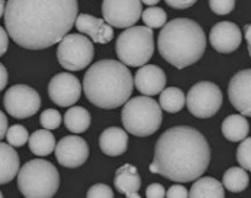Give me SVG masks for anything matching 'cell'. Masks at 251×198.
<instances>
[{
  "label": "cell",
  "mask_w": 251,
  "mask_h": 198,
  "mask_svg": "<svg viewBox=\"0 0 251 198\" xmlns=\"http://www.w3.org/2000/svg\"><path fill=\"white\" fill-rule=\"evenodd\" d=\"M103 20L118 28H128L136 25L142 16L141 0H103Z\"/></svg>",
  "instance_id": "cell-11"
},
{
  "label": "cell",
  "mask_w": 251,
  "mask_h": 198,
  "mask_svg": "<svg viewBox=\"0 0 251 198\" xmlns=\"http://www.w3.org/2000/svg\"><path fill=\"white\" fill-rule=\"evenodd\" d=\"M249 48V54H250V57H251V47H248Z\"/></svg>",
  "instance_id": "cell-42"
},
{
  "label": "cell",
  "mask_w": 251,
  "mask_h": 198,
  "mask_svg": "<svg viewBox=\"0 0 251 198\" xmlns=\"http://www.w3.org/2000/svg\"><path fill=\"white\" fill-rule=\"evenodd\" d=\"M64 123L73 133H84L90 127L91 116L86 108L81 106H73L64 115Z\"/></svg>",
  "instance_id": "cell-24"
},
{
  "label": "cell",
  "mask_w": 251,
  "mask_h": 198,
  "mask_svg": "<svg viewBox=\"0 0 251 198\" xmlns=\"http://www.w3.org/2000/svg\"><path fill=\"white\" fill-rule=\"evenodd\" d=\"M188 111L197 118H209L216 115L223 103V95L218 85L201 81L190 89L186 98Z\"/></svg>",
  "instance_id": "cell-9"
},
{
  "label": "cell",
  "mask_w": 251,
  "mask_h": 198,
  "mask_svg": "<svg viewBox=\"0 0 251 198\" xmlns=\"http://www.w3.org/2000/svg\"><path fill=\"white\" fill-rule=\"evenodd\" d=\"M55 158L64 168L75 169L84 165L89 158V146L83 138L67 136L58 142L55 147Z\"/></svg>",
  "instance_id": "cell-13"
},
{
  "label": "cell",
  "mask_w": 251,
  "mask_h": 198,
  "mask_svg": "<svg viewBox=\"0 0 251 198\" xmlns=\"http://www.w3.org/2000/svg\"><path fill=\"white\" fill-rule=\"evenodd\" d=\"M146 195L149 198H161L165 197L166 192L163 185H160V183H151V185L147 187Z\"/></svg>",
  "instance_id": "cell-33"
},
{
  "label": "cell",
  "mask_w": 251,
  "mask_h": 198,
  "mask_svg": "<svg viewBox=\"0 0 251 198\" xmlns=\"http://www.w3.org/2000/svg\"><path fill=\"white\" fill-rule=\"evenodd\" d=\"M244 33H245V40L248 42V47H251V24L245 25L244 27Z\"/></svg>",
  "instance_id": "cell-39"
},
{
  "label": "cell",
  "mask_w": 251,
  "mask_h": 198,
  "mask_svg": "<svg viewBox=\"0 0 251 198\" xmlns=\"http://www.w3.org/2000/svg\"><path fill=\"white\" fill-rule=\"evenodd\" d=\"M142 19H143V23L146 24L147 27L160 28L166 24L168 15H166L165 10L155 6V8L146 9L142 13Z\"/></svg>",
  "instance_id": "cell-27"
},
{
  "label": "cell",
  "mask_w": 251,
  "mask_h": 198,
  "mask_svg": "<svg viewBox=\"0 0 251 198\" xmlns=\"http://www.w3.org/2000/svg\"><path fill=\"white\" fill-rule=\"evenodd\" d=\"M134 80L122 62L103 59L94 63L84 75V93L93 105L113 110L129 100Z\"/></svg>",
  "instance_id": "cell-3"
},
{
  "label": "cell",
  "mask_w": 251,
  "mask_h": 198,
  "mask_svg": "<svg viewBox=\"0 0 251 198\" xmlns=\"http://www.w3.org/2000/svg\"><path fill=\"white\" fill-rule=\"evenodd\" d=\"M76 30L81 33L90 36L91 40L96 43H105L111 42L113 38L112 26L108 25L103 19L95 18L89 14H80L75 20Z\"/></svg>",
  "instance_id": "cell-17"
},
{
  "label": "cell",
  "mask_w": 251,
  "mask_h": 198,
  "mask_svg": "<svg viewBox=\"0 0 251 198\" xmlns=\"http://www.w3.org/2000/svg\"><path fill=\"white\" fill-rule=\"evenodd\" d=\"M133 80L139 93L146 96H153L165 89L166 75L158 65L144 64L137 71Z\"/></svg>",
  "instance_id": "cell-16"
},
{
  "label": "cell",
  "mask_w": 251,
  "mask_h": 198,
  "mask_svg": "<svg viewBox=\"0 0 251 198\" xmlns=\"http://www.w3.org/2000/svg\"><path fill=\"white\" fill-rule=\"evenodd\" d=\"M250 125L243 115H230L222 123V133L229 142H241L248 137Z\"/></svg>",
  "instance_id": "cell-21"
},
{
  "label": "cell",
  "mask_w": 251,
  "mask_h": 198,
  "mask_svg": "<svg viewBox=\"0 0 251 198\" xmlns=\"http://www.w3.org/2000/svg\"><path fill=\"white\" fill-rule=\"evenodd\" d=\"M211 161V148L196 128L176 125L165 130L155 144L149 171L175 182L201 177Z\"/></svg>",
  "instance_id": "cell-2"
},
{
  "label": "cell",
  "mask_w": 251,
  "mask_h": 198,
  "mask_svg": "<svg viewBox=\"0 0 251 198\" xmlns=\"http://www.w3.org/2000/svg\"><path fill=\"white\" fill-rule=\"evenodd\" d=\"M3 197V192H1V191H0V198Z\"/></svg>",
  "instance_id": "cell-43"
},
{
  "label": "cell",
  "mask_w": 251,
  "mask_h": 198,
  "mask_svg": "<svg viewBox=\"0 0 251 198\" xmlns=\"http://www.w3.org/2000/svg\"><path fill=\"white\" fill-rule=\"evenodd\" d=\"M188 197H226L224 186L213 177H201L192 185Z\"/></svg>",
  "instance_id": "cell-23"
},
{
  "label": "cell",
  "mask_w": 251,
  "mask_h": 198,
  "mask_svg": "<svg viewBox=\"0 0 251 198\" xmlns=\"http://www.w3.org/2000/svg\"><path fill=\"white\" fill-rule=\"evenodd\" d=\"M9 47V33L0 26V57L5 54Z\"/></svg>",
  "instance_id": "cell-36"
},
{
  "label": "cell",
  "mask_w": 251,
  "mask_h": 198,
  "mask_svg": "<svg viewBox=\"0 0 251 198\" xmlns=\"http://www.w3.org/2000/svg\"><path fill=\"white\" fill-rule=\"evenodd\" d=\"M249 185V175L244 168H229L223 175V186L234 193L243 192Z\"/></svg>",
  "instance_id": "cell-26"
},
{
  "label": "cell",
  "mask_w": 251,
  "mask_h": 198,
  "mask_svg": "<svg viewBox=\"0 0 251 198\" xmlns=\"http://www.w3.org/2000/svg\"><path fill=\"white\" fill-rule=\"evenodd\" d=\"M206 46L204 31L191 19H174L163 26L158 36L159 53L177 69L199 62L204 54Z\"/></svg>",
  "instance_id": "cell-4"
},
{
  "label": "cell",
  "mask_w": 251,
  "mask_h": 198,
  "mask_svg": "<svg viewBox=\"0 0 251 198\" xmlns=\"http://www.w3.org/2000/svg\"><path fill=\"white\" fill-rule=\"evenodd\" d=\"M159 102H160L161 110L166 111L169 113H176L180 112L183 108L186 102L185 94L182 93V90L178 88H171L164 89L160 93V99H159Z\"/></svg>",
  "instance_id": "cell-25"
},
{
  "label": "cell",
  "mask_w": 251,
  "mask_h": 198,
  "mask_svg": "<svg viewBox=\"0 0 251 198\" xmlns=\"http://www.w3.org/2000/svg\"><path fill=\"white\" fill-rule=\"evenodd\" d=\"M116 54L123 64L142 67L154 53V33L147 26H132L123 31L116 41Z\"/></svg>",
  "instance_id": "cell-7"
},
{
  "label": "cell",
  "mask_w": 251,
  "mask_h": 198,
  "mask_svg": "<svg viewBox=\"0 0 251 198\" xmlns=\"http://www.w3.org/2000/svg\"><path fill=\"white\" fill-rule=\"evenodd\" d=\"M76 0H8L4 23L11 40L26 50L60 42L78 18Z\"/></svg>",
  "instance_id": "cell-1"
},
{
  "label": "cell",
  "mask_w": 251,
  "mask_h": 198,
  "mask_svg": "<svg viewBox=\"0 0 251 198\" xmlns=\"http://www.w3.org/2000/svg\"><path fill=\"white\" fill-rule=\"evenodd\" d=\"M5 1L4 0H0V18L3 16V14L5 13Z\"/></svg>",
  "instance_id": "cell-40"
},
{
  "label": "cell",
  "mask_w": 251,
  "mask_h": 198,
  "mask_svg": "<svg viewBox=\"0 0 251 198\" xmlns=\"http://www.w3.org/2000/svg\"><path fill=\"white\" fill-rule=\"evenodd\" d=\"M196 1L197 0H165V3L169 6L174 9H180V10L191 8L192 5L196 4Z\"/></svg>",
  "instance_id": "cell-34"
},
{
  "label": "cell",
  "mask_w": 251,
  "mask_h": 198,
  "mask_svg": "<svg viewBox=\"0 0 251 198\" xmlns=\"http://www.w3.org/2000/svg\"><path fill=\"white\" fill-rule=\"evenodd\" d=\"M209 8L217 15H228L235 8V0H209Z\"/></svg>",
  "instance_id": "cell-31"
},
{
  "label": "cell",
  "mask_w": 251,
  "mask_h": 198,
  "mask_svg": "<svg viewBox=\"0 0 251 198\" xmlns=\"http://www.w3.org/2000/svg\"><path fill=\"white\" fill-rule=\"evenodd\" d=\"M18 187L25 197H53L59 188V173L50 161L33 159L19 170Z\"/></svg>",
  "instance_id": "cell-5"
},
{
  "label": "cell",
  "mask_w": 251,
  "mask_h": 198,
  "mask_svg": "<svg viewBox=\"0 0 251 198\" xmlns=\"http://www.w3.org/2000/svg\"><path fill=\"white\" fill-rule=\"evenodd\" d=\"M5 137L8 143L14 148H20V147L25 146L30 138L27 129L21 124H14L8 128Z\"/></svg>",
  "instance_id": "cell-28"
},
{
  "label": "cell",
  "mask_w": 251,
  "mask_h": 198,
  "mask_svg": "<svg viewBox=\"0 0 251 198\" xmlns=\"http://www.w3.org/2000/svg\"><path fill=\"white\" fill-rule=\"evenodd\" d=\"M28 148L37 156H47L55 149L54 136L50 129H38L28 138Z\"/></svg>",
  "instance_id": "cell-22"
},
{
  "label": "cell",
  "mask_w": 251,
  "mask_h": 198,
  "mask_svg": "<svg viewBox=\"0 0 251 198\" xmlns=\"http://www.w3.org/2000/svg\"><path fill=\"white\" fill-rule=\"evenodd\" d=\"M40 123L45 129H57L62 123V116L59 111L54 108H47L41 113Z\"/></svg>",
  "instance_id": "cell-30"
},
{
  "label": "cell",
  "mask_w": 251,
  "mask_h": 198,
  "mask_svg": "<svg viewBox=\"0 0 251 198\" xmlns=\"http://www.w3.org/2000/svg\"><path fill=\"white\" fill-rule=\"evenodd\" d=\"M4 107L10 116L25 120L36 115L41 107L40 94L31 86L19 84L11 86L4 95Z\"/></svg>",
  "instance_id": "cell-10"
},
{
  "label": "cell",
  "mask_w": 251,
  "mask_h": 198,
  "mask_svg": "<svg viewBox=\"0 0 251 198\" xmlns=\"http://www.w3.org/2000/svg\"><path fill=\"white\" fill-rule=\"evenodd\" d=\"M228 96L235 110L251 117V69L239 72L230 79Z\"/></svg>",
  "instance_id": "cell-14"
},
{
  "label": "cell",
  "mask_w": 251,
  "mask_h": 198,
  "mask_svg": "<svg viewBox=\"0 0 251 198\" xmlns=\"http://www.w3.org/2000/svg\"><path fill=\"white\" fill-rule=\"evenodd\" d=\"M166 197L169 198H174V197H178V198H182V197H188V192L183 186L181 185H174L171 186L170 188L166 192Z\"/></svg>",
  "instance_id": "cell-35"
},
{
  "label": "cell",
  "mask_w": 251,
  "mask_h": 198,
  "mask_svg": "<svg viewBox=\"0 0 251 198\" xmlns=\"http://www.w3.org/2000/svg\"><path fill=\"white\" fill-rule=\"evenodd\" d=\"M6 130H8V118L3 111H0V141L6 136Z\"/></svg>",
  "instance_id": "cell-37"
},
{
  "label": "cell",
  "mask_w": 251,
  "mask_h": 198,
  "mask_svg": "<svg viewBox=\"0 0 251 198\" xmlns=\"http://www.w3.org/2000/svg\"><path fill=\"white\" fill-rule=\"evenodd\" d=\"M86 197H113V191L112 188L108 187L107 185H103V183H96V185L91 186L90 190L86 193Z\"/></svg>",
  "instance_id": "cell-32"
},
{
  "label": "cell",
  "mask_w": 251,
  "mask_h": 198,
  "mask_svg": "<svg viewBox=\"0 0 251 198\" xmlns=\"http://www.w3.org/2000/svg\"><path fill=\"white\" fill-rule=\"evenodd\" d=\"M240 28L238 25L229 21L218 23L212 27L209 32V42L211 46L219 53H231L241 45Z\"/></svg>",
  "instance_id": "cell-15"
},
{
  "label": "cell",
  "mask_w": 251,
  "mask_h": 198,
  "mask_svg": "<svg viewBox=\"0 0 251 198\" xmlns=\"http://www.w3.org/2000/svg\"><path fill=\"white\" fill-rule=\"evenodd\" d=\"M48 95L55 105L69 107L76 103L81 95V85L78 78L69 73H59L50 79Z\"/></svg>",
  "instance_id": "cell-12"
},
{
  "label": "cell",
  "mask_w": 251,
  "mask_h": 198,
  "mask_svg": "<svg viewBox=\"0 0 251 198\" xmlns=\"http://www.w3.org/2000/svg\"><path fill=\"white\" fill-rule=\"evenodd\" d=\"M113 183H115L117 192L126 195V197H141L138 191L141 188L142 180L139 177L136 166L131 165V164H125L121 168H118V170L116 171Z\"/></svg>",
  "instance_id": "cell-18"
},
{
  "label": "cell",
  "mask_w": 251,
  "mask_h": 198,
  "mask_svg": "<svg viewBox=\"0 0 251 198\" xmlns=\"http://www.w3.org/2000/svg\"><path fill=\"white\" fill-rule=\"evenodd\" d=\"M57 58L64 69L72 72L83 71L93 62L94 45L83 35H67L58 46Z\"/></svg>",
  "instance_id": "cell-8"
},
{
  "label": "cell",
  "mask_w": 251,
  "mask_h": 198,
  "mask_svg": "<svg viewBox=\"0 0 251 198\" xmlns=\"http://www.w3.org/2000/svg\"><path fill=\"white\" fill-rule=\"evenodd\" d=\"M20 170V158L13 146L0 142V185L14 180Z\"/></svg>",
  "instance_id": "cell-20"
},
{
  "label": "cell",
  "mask_w": 251,
  "mask_h": 198,
  "mask_svg": "<svg viewBox=\"0 0 251 198\" xmlns=\"http://www.w3.org/2000/svg\"><path fill=\"white\" fill-rule=\"evenodd\" d=\"M141 1H143L147 5H155V4H158L160 0H141Z\"/></svg>",
  "instance_id": "cell-41"
},
{
  "label": "cell",
  "mask_w": 251,
  "mask_h": 198,
  "mask_svg": "<svg viewBox=\"0 0 251 198\" xmlns=\"http://www.w3.org/2000/svg\"><path fill=\"white\" fill-rule=\"evenodd\" d=\"M122 124L136 137H149L160 128L163 122L161 107L148 96H137L126 102L121 113Z\"/></svg>",
  "instance_id": "cell-6"
},
{
  "label": "cell",
  "mask_w": 251,
  "mask_h": 198,
  "mask_svg": "<svg viewBox=\"0 0 251 198\" xmlns=\"http://www.w3.org/2000/svg\"><path fill=\"white\" fill-rule=\"evenodd\" d=\"M236 160L241 168L251 173V138H245L241 141L236 150Z\"/></svg>",
  "instance_id": "cell-29"
},
{
  "label": "cell",
  "mask_w": 251,
  "mask_h": 198,
  "mask_svg": "<svg viewBox=\"0 0 251 198\" xmlns=\"http://www.w3.org/2000/svg\"><path fill=\"white\" fill-rule=\"evenodd\" d=\"M8 80H9L8 71H6V68L4 67V64L0 63V91L3 90V89H5L6 84H8Z\"/></svg>",
  "instance_id": "cell-38"
},
{
  "label": "cell",
  "mask_w": 251,
  "mask_h": 198,
  "mask_svg": "<svg viewBox=\"0 0 251 198\" xmlns=\"http://www.w3.org/2000/svg\"><path fill=\"white\" fill-rule=\"evenodd\" d=\"M101 151L108 156H120L128 147V136L126 130L118 127L106 128L99 139Z\"/></svg>",
  "instance_id": "cell-19"
}]
</instances>
